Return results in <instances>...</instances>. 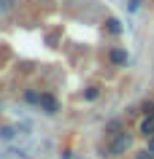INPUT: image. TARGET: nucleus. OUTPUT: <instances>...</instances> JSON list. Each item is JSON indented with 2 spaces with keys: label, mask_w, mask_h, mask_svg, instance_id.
Listing matches in <instances>:
<instances>
[{
  "label": "nucleus",
  "mask_w": 154,
  "mask_h": 159,
  "mask_svg": "<svg viewBox=\"0 0 154 159\" xmlns=\"http://www.w3.org/2000/svg\"><path fill=\"white\" fill-rule=\"evenodd\" d=\"M130 148H133V135H130L127 129H122V132H116V135L108 138V154H111V157H124Z\"/></svg>",
  "instance_id": "nucleus-1"
},
{
  "label": "nucleus",
  "mask_w": 154,
  "mask_h": 159,
  "mask_svg": "<svg viewBox=\"0 0 154 159\" xmlns=\"http://www.w3.org/2000/svg\"><path fill=\"white\" fill-rule=\"evenodd\" d=\"M38 108H41L46 116H57V113H60V100H57V94L54 92H41Z\"/></svg>",
  "instance_id": "nucleus-2"
},
{
  "label": "nucleus",
  "mask_w": 154,
  "mask_h": 159,
  "mask_svg": "<svg viewBox=\"0 0 154 159\" xmlns=\"http://www.w3.org/2000/svg\"><path fill=\"white\" fill-rule=\"evenodd\" d=\"M108 62L114 67H127L130 65V51L122 49V46H111L108 49Z\"/></svg>",
  "instance_id": "nucleus-3"
},
{
  "label": "nucleus",
  "mask_w": 154,
  "mask_h": 159,
  "mask_svg": "<svg viewBox=\"0 0 154 159\" xmlns=\"http://www.w3.org/2000/svg\"><path fill=\"white\" fill-rule=\"evenodd\" d=\"M103 30H105L108 35H122V30H124V27H122V22H119V19L108 16L105 22H103Z\"/></svg>",
  "instance_id": "nucleus-4"
},
{
  "label": "nucleus",
  "mask_w": 154,
  "mask_h": 159,
  "mask_svg": "<svg viewBox=\"0 0 154 159\" xmlns=\"http://www.w3.org/2000/svg\"><path fill=\"white\" fill-rule=\"evenodd\" d=\"M138 132H141V138H154V119H146L138 124Z\"/></svg>",
  "instance_id": "nucleus-5"
},
{
  "label": "nucleus",
  "mask_w": 154,
  "mask_h": 159,
  "mask_svg": "<svg viewBox=\"0 0 154 159\" xmlns=\"http://www.w3.org/2000/svg\"><path fill=\"white\" fill-rule=\"evenodd\" d=\"M81 97H84L86 102H95L97 97H100V86H86L84 92H81Z\"/></svg>",
  "instance_id": "nucleus-6"
},
{
  "label": "nucleus",
  "mask_w": 154,
  "mask_h": 159,
  "mask_svg": "<svg viewBox=\"0 0 154 159\" xmlns=\"http://www.w3.org/2000/svg\"><path fill=\"white\" fill-rule=\"evenodd\" d=\"M22 100H25V102H30V105H38V100H41V92H35V89H25Z\"/></svg>",
  "instance_id": "nucleus-7"
},
{
  "label": "nucleus",
  "mask_w": 154,
  "mask_h": 159,
  "mask_svg": "<svg viewBox=\"0 0 154 159\" xmlns=\"http://www.w3.org/2000/svg\"><path fill=\"white\" fill-rule=\"evenodd\" d=\"M116 132H122V121H119V119H114V121H108V124H105V135H108V138H111V135H116Z\"/></svg>",
  "instance_id": "nucleus-8"
},
{
  "label": "nucleus",
  "mask_w": 154,
  "mask_h": 159,
  "mask_svg": "<svg viewBox=\"0 0 154 159\" xmlns=\"http://www.w3.org/2000/svg\"><path fill=\"white\" fill-rule=\"evenodd\" d=\"M16 127H0V140H14Z\"/></svg>",
  "instance_id": "nucleus-9"
},
{
  "label": "nucleus",
  "mask_w": 154,
  "mask_h": 159,
  "mask_svg": "<svg viewBox=\"0 0 154 159\" xmlns=\"http://www.w3.org/2000/svg\"><path fill=\"white\" fill-rule=\"evenodd\" d=\"M141 111H143V116H146V119H154V100L143 102V105H141Z\"/></svg>",
  "instance_id": "nucleus-10"
},
{
  "label": "nucleus",
  "mask_w": 154,
  "mask_h": 159,
  "mask_svg": "<svg viewBox=\"0 0 154 159\" xmlns=\"http://www.w3.org/2000/svg\"><path fill=\"white\" fill-rule=\"evenodd\" d=\"M133 159H154V154L149 148H143V151H135V154H133Z\"/></svg>",
  "instance_id": "nucleus-11"
},
{
  "label": "nucleus",
  "mask_w": 154,
  "mask_h": 159,
  "mask_svg": "<svg viewBox=\"0 0 154 159\" xmlns=\"http://www.w3.org/2000/svg\"><path fill=\"white\" fill-rule=\"evenodd\" d=\"M141 3H143V0H127V11H138Z\"/></svg>",
  "instance_id": "nucleus-12"
},
{
  "label": "nucleus",
  "mask_w": 154,
  "mask_h": 159,
  "mask_svg": "<svg viewBox=\"0 0 154 159\" xmlns=\"http://www.w3.org/2000/svg\"><path fill=\"white\" fill-rule=\"evenodd\" d=\"M146 148H149V151L154 154V138H146Z\"/></svg>",
  "instance_id": "nucleus-13"
}]
</instances>
